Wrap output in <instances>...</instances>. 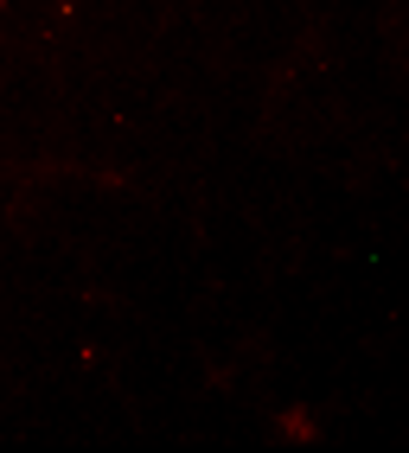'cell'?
Instances as JSON below:
<instances>
[{
	"mask_svg": "<svg viewBox=\"0 0 409 453\" xmlns=\"http://www.w3.org/2000/svg\"><path fill=\"white\" fill-rule=\"evenodd\" d=\"M282 434H288V441H313L320 428H313V415H307V409H282Z\"/></svg>",
	"mask_w": 409,
	"mask_h": 453,
	"instance_id": "cell-1",
	"label": "cell"
}]
</instances>
